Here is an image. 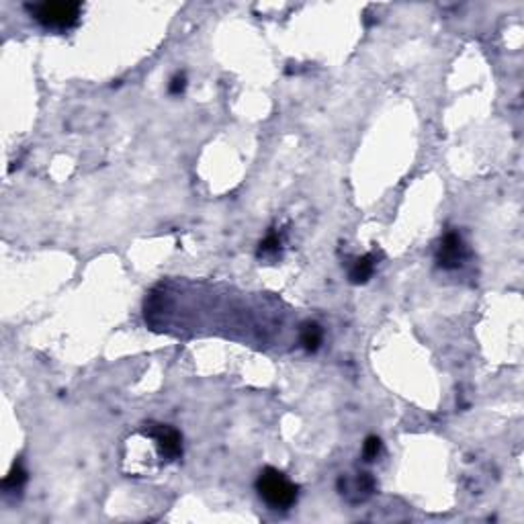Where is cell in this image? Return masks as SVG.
Segmentation results:
<instances>
[{"label":"cell","instance_id":"9c48e42d","mask_svg":"<svg viewBox=\"0 0 524 524\" xmlns=\"http://www.w3.org/2000/svg\"><path fill=\"white\" fill-rule=\"evenodd\" d=\"M281 250V236L277 232H271L258 248V256H275Z\"/></svg>","mask_w":524,"mask_h":524},{"label":"cell","instance_id":"52a82bcc","mask_svg":"<svg viewBox=\"0 0 524 524\" xmlns=\"http://www.w3.org/2000/svg\"><path fill=\"white\" fill-rule=\"evenodd\" d=\"M25 484H27V471H25V467H23L21 463H15L12 469L8 471V475L2 480V489H4L6 493H10V491H21Z\"/></svg>","mask_w":524,"mask_h":524},{"label":"cell","instance_id":"7a4b0ae2","mask_svg":"<svg viewBox=\"0 0 524 524\" xmlns=\"http://www.w3.org/2000/svg\"><path fill=\"white\" fill-rule=\"evenodd\" d=\"M27 10L43 27L66 31L78 23L82 6L81 2H40V4H29Z\"/></svg>","mask_w":524,"mask_h":524},{"label":"cell","instance_id":"6da1fadb","mask_svg":"<svg viewBox=\"0 0 524 524\" xmlns=\"http://www.w3.org/2000/svg\"><path fill=\"white\" fill-rule=\"evenodd\" d=\"M256 491L275 510H289L297 502L299 493L297 485L275 467H267L260 471L256 480Z\"/></svg>","mask_w":524,"mask_h":524},{"label":"cell","instance_id":"30bf717a","mask_svg":"<svg viewBox=\"0 0 524 524\" xmlns=\"http://www.w3.org/2000/svg\"><path fill=\"white\" fill-rule=\"evenodd\" d=\"M185 88H187V76H185V74H176V76L170 81V84H168V92H170V94H183Z\"/></svg>","mask_w":524,"mask_h":524},{"label":"cell","instance_id":"5b68a950","mask_svg":"<svg viewBox=\"0 0 524 524\" xmlns=\"http://www.w3.org/2000/svg\"><path fill=\"white\" fill-rule=\"evenodd\" d=\"M375 264H377V258L373 254H364L361 258H357L353 262L350 271H348L350 281L355 285H363V282L369 281L373 277V273H375Z\"/></svg>","mask_w":524,"mask_h":524},{"label":"cell","instance_id":"3957f363","mask_svg":"<svg viewBox=\"0 0 524 524\" xmlns=\"http://www.w3.org/2000/svg\"><path fill=\"white\" fill-rule=\"evenodd\" d=\"M146 434L156 443V448L162 459L166 461H176L183 455V437L178 430L166 424H150L146 428Z\"/></svg>","mask_w":524,"mask_h":524},{"label":"cell","instance_id":"ba28073f","mask_svg":"<svg viewBox=\"0 0 524 524\" xmlns=\"http://www.w3.org/2000/svg\"><path fill=\"white\" fill-rule=\"evenodd\" d=\"M383 450V443L379 437H366L363 443V459L366 463H373Z\"/></svg>","mask_w":524,"mask_h":524},{"label":"cell","instance_id":"8992f818","mask_svg":"<svg viewBox=\"0 0 524 524\" xmlns=\"http://www.w3.org/2000/svg\"><path fill=\"white\" fill-rule=\"evenodd\" d=\"M299 342L303 344V348L307 353H316L320 350L323 342V330L320 323L316 322H305L299 330Z\"/></svg>","mask_w":524,"mask_h":524},{"label":"cell","instance_id":"277c9868","mask_svg":"<svg viewBox=\"0 0 524 524\" xmlns=\"http://www.w3.org/2000/svg\"><path fill=\"white\" fill-rule=\"evenodd\" d=\"M469 256V250L463 242V238L457 232H448L444 234L441 240L439 252H437V262L444 271H455L463 264V260Z\"/></svg>","mask_w":524,"mask_h":524}]
</instances>
